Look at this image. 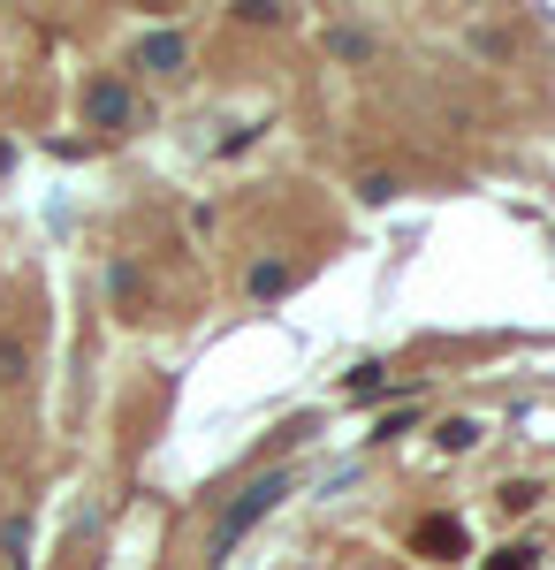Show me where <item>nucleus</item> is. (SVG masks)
<instances>
[{
  "label": "nucleus",
  "instance_id": "obj_1",
  "mask_svg": "<svg viewBox=\"0 0 555 570\" xmlns=\"http://www.w3.org/2000/svg\"><path fill=\"white\" fill-rule=\"evenodd\" d=\"M282 487H290V480H259L252 494H244V502H236V510H228V518H221V540H214L221 556H228V540H236V532H244V525H259V518H266V510H274V494H282Z\"/></svg>",
  "mask_w": 555,
  "mask_h": 570
},
{
  "label": "nucleus",
  "instance_id": "obj_2",
  "mask_svg": "<svg viewBox=\"0 0 555 570\" xmlns=\"http://www.w3.org/2000/svg\"><path fill=\"white\" fill-rule=\"evenodd\" d=\"M465 548H471V540H465L457 518H427V525H419V556H434V563H457Z\"/></svg>",
  "mask_w": 555,
  "mask_h": 570
},
{
  "label": "nucleus",
  "instance_id": "obj_3",
  "mask_svg": "<svg viewBox=\"0 0 555 570\" xmlns=\"http://www.w3.org/2000/svg\"><path fill=\"white\" fill-rule=\"evenodd\" d=\"M91 122H99V130H115V122H129V91L123 85H91Z\"/></svg>",
  "mask_w": 555,
  "mask_h": 570
},
{
  "label": "nucleus",
  "instance_id": "obj_4",
  "mask_svg": "<svg viewBox=\"0 0 555 570\" xmlns=\"http://www.w3.org/2000/svg\"><path fill=\"white\" fill-rule=\"evenodd\" d=\"M137 61H145V69H183V39H175V31H153Z\"/></svg>",
  "mask_w": 555,
  "mask_h": 570
},
{
  "label": "nucleus",
  "instance_id": "obj_5",
  "mask_svg": "<svg viewBox=\"0 0 555 570\" xmlns=\"http://www.w3.org/2000/svg\"><path fill=\"white\" fill-rule=\"evenodd\" d=\"M441 441H449V449H471V441H479V426H471V419H449V426H441Z\"/></svg>",
  "mask_w": 555,
  "mask_h": 570
},
{
  "label": "nucleus",
  "instance_id": "obj_6",
  "mask_svg": "<svg viewBox=\"0 0 555 570\" xmlns=\"http://www.w3.org/2000/svg\"><path fill=\"white\" fill-rule=\"evenodd\" d=\"M487 570H533V548H503V556H495Z\"/></svg>",
  "mask_w": 555,
  "mask_h": 570
}]
</instances>
